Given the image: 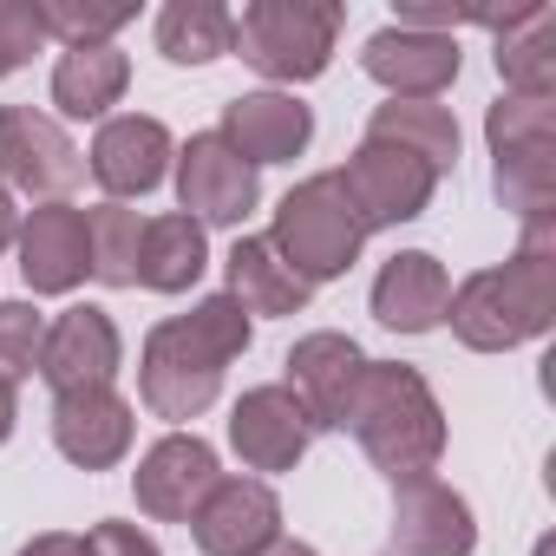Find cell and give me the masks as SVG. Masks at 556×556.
I'll use <instances>...</instances> for the list:
<instances>
[{
    "label": "cell",
    "mask_w": 556,
    "mask_h": 556,
    "mask_svg": "<svg viewBox=\"0 0 556 556\" xmlns=\"http://www.w3.org/2000/svg\"><path fill=\"white\" fill-rule=\"evenodd\" d=\"M21 275L34 295H73L86 275H92V242H86V210L79 203H40L21 236Z\"/></svg>",
    "instance_id": "cell-20"
},
{
    "label": "cell",
    "mask_w": 556,
    "mask_h": 556,
    "mask_svg": "<svg viewBox=\"0 0 556 556\" xmlns=\"http://www.w3.org/2000/svg\"><path fill=\"white\" fill-rule=\"evenodd\" d=\"M21 556H92V549H86V536H73V530H40L34 543H21Z\"/></svg>",
    "instance_id": "cell-33"
},
{
    "label": "cell",
    "mask_w": 556,
    "mask_h": 556,
    "mask_svg": "<svg viewBox=\"0 0 556 556\" xmlns=\"http://www.w3.org/2000/svg\"><path fill=\"white\" fill-rule=\"evenodd\" d=\"M465 53L445 34H413V27H380L361 47V73L387 86V99H439L458 79Z\"/></svg>",
    "instance_id": "cell-19"
},
{
    "label": "cell",
    "mask_w": 556,
    "mask_h": 556,
    "mask_svg": "<svg viewBox=\"0 0 556 556\" xmlns=\"http://www.w3.org/2000/svg\"><path fill=\"white\" fill-rule=\"evenodd\" d=\"M170 157H177L170 131H164L157 118H144V112L105 118V125H99V138H92V151H86V164H92V177H99L105 203H125V197H151V190L164 184Z\"/></svg>",
    "instance_id": "cell-17"
},
{
    "label": "cell",
    "mask_w": 556,
    "mask_h": 556,
    "mask_svg": "<svg viewBox=\"0 0 556 556\" xmlns=\"http://www.w3.org/2000/svg\"><path fill=\"white\" fill-rule=\"evenodd\" d=\"M190 536L203 556H262L282 543V497L268 491V478H216L190 517Z\"/></svg>",
    "instance_id": "cell-13"
},
{
    "label": "cell",
    "mask_w": 556,
    "mask_h": 556,
    "mask_svg": "<svg viewBox=\"0 0 556 556\" xmlns=\"http://www.w3.org/2000/svg\"><path fill=\"white\" fill-rule=\"evenodd\" d=\"M79 177H86V157L60 118L34 105H0V184L21 197H40V203H66Z\"/></svg>",
    "instance_id": "cell-7"
},
{
    "label": "cell",
    "mask_w": 556,
    "mask_h": 556,
    "mask_svg": "<svg viewBox=\"0 0 556 556\" xmlns=\"http://www.w3.org/2000/svg\"><path fill=\"white\" fill-rule=\"evenodd\" d=\"M229 445L249 471H295L315 445V426L289 387H249L229 406Z\"/></svg>",
    "instance_id": "cell-16"
},
{
    "label": "cell",
    "mask_w": 556,
    "mask_h": 556,
    "mask_svg": "<svg viewBox=\"0 0 556 556\" xmlns=\"http://www.w3.org/2000/svg\"><path fill=\"white\" fill-rule=\"evenodd\" d=\"M282 374H289L282 387L295 393V406L308 413V426H315V432H341V426H348V406H354V393H361L367 354H361L354 334L321 328V334H302V341L289 348Z\"/></svg>",
    "instance_id": "cell-10"
},
{
    "label": "cell",
    "mask_w": 556,
    "mask_h": 556,
    "mask_svg": "<svg viewBox=\"0 0 556 556\" xmlns=\"http://www.w3.org/2000/svg\"><path fill=\"white\" fill-rule=\"evenodd\" d=\"M131 86V60L112 47H66L53 66V112L60 118H105Z\"/></svg>",
    "instance_id": "cell-26"
},
{
    "label": "cell",
    "mask_w": 556,
    "mask_h": 556,
    "mask_svg": "<svg viewBox=\"0 0 556 556\" xmlns=\"http://www.w3.org/2000/svg\"><path fill=\"white\" fill-rule=\"evenodd\" d=\"M203 268H210L203 223H190L184 210H170V216H144L138 289H151V295H184V289H197V275H203Z\"/></svg>",
    "instance_id": "cell-25"
},
{
    "label": "cell",
    "mask_w": 556,
    "mask_h": 556,
    "mask_svg": "<svg viewBox=\"0 0 556 556\" xmlns=\"http://www.w3.org/2000/svg\"><path fill=\"white\" fill-rule=\"evenodd\" d=\"M34 8L47 40H66V47H112V34L138 21L131 0H34Z\"/></svg>",
    "instance_id": "cell-29"
},
{
    "label": "cell",
    "mask_w": 556,
    "mask_h": 556,
    "mask_svg": "<svg viewBox=\"0 0 556 556\" xmlns=\"http://www.w3.org/2000/svg\"><path fill=\"white\" fill-rule=\"evenodd\" d=\"M445 321L471 354H510L523 341H543L556 328V216L523 223L510 262L465 275Z\"/></svg>",
    "instance_id": "cell-2"
},
{
    "label": "cell",
    "mask_w": 556,
    "mask_h": 556,
    "mask_svg": "<svg viewBox=\"0 0 556 556\" xmlns=\"http://www.w3.org/2000/svg\"><path fill=\"white\" fill-rule=\"evenodd\" d=\"M341 432H354V445H361V452L374 458V471H387L393 484L432 478V465L445 458V413H439V393L426 387L419 367H400V361H367L361 393H354Z\"/></svg>",
    "instance_id": "cell-3"
},
{
    "label": "cell",
    "mask_w": 556,
    "mask_h": 556,
    "mask_svg": "<svg viewBox=\"0 0 556 556\" xmlns=\"http://www.w3.org/2000/svg\"><path fill=\"white\" fill-rule=\"evenodd\" d=\"M249 341H255L249 315L229 295H203L190 315H170V321H157L144 334V348H138V400L170 426L203 419L216 406V393H223L229 361L249 354Z\"/></svg>",
    "instance_id": "cell-1"
},
{
    "label": "cell",
    "mask_w": 556,
    "mask_h": 556,
    "mask_svg": "<svg viewBox=\"0 0 556 556\" xmlns=\"http://www.w3.org/2000/svg\"><path fill=\"white\" fill-rule=\"evenodd\" d=\"M229 40H236V14L223 0H170L157 14V53L170 66H216L229 60Z\"/></svg>",
    "instance_id": "cell-27"
},
{
    "label": "cell",
    "mask_w": 556,
    "mask_h": 556,
    "mask_svg": "<svg viewBox=\"0 0 556 556\" xmlns=\"http://www.w3.org/2000/svg\"><path fill=\"white\" fill-rule=\"evenodd\" d=\"M131 439H138V413L112 387H86V393H60L53 400V445H60L66 465L112 471V465H125Z\"/></svg>",
    "instance_id": "cell-18"
},
{
    "label": "cell",
    "mask_w": 556,
    "mask_h": 556,
    "mask_svg": "<svg viewBox=\"0 0 556 556\" xmlns=\"http://www.w3.org/2000/svg\"><path fill=\"white\" fill-rule=\"evenodd\" d=\"M491 144V190L517 223L556 216V112L549 99H497L484 112Z\"/></svg>",
    "instance_id": "cell-6"
},
{
    "label": "cell",
    "mask_w": 556,
    "mask_h": 556,
    "mask_svg": "<svg viewBox=\"0 0 556 556\" xmlns=\"http://www.w3.org/2000/svg\"><path fill=\"white\" fill-rule=\"evenodd\" d=\"M268 242L282 249V262L302 275L308 289L341 282V275L361 262V242H367V229H361V216L348 203L341 170H315V177H302L282 203H275Z\"/></svg>",
    "instance_id": "cell-5"
},
{
    "label": "cell",
    "mask_w": 556,
    "mask_h": 556,
    "mask_svg": "<svg viewBox=\"0 0 556 556\" xmlns=\"http://www.w3.org/2000/svg\"><path fill=\"white\" fill-rule=\"evenodd\" d=\"M216 138L242 157V164H295L302 151H308V138H315V112L295 99V92H275V86H262V92H236L229 105H223V125H216Z\"/></svg>",
    "instance_id": "cell-15"
},
{
    "label": "cell",
    "mask_w": 556,
    "mask_h": 556,
    "mask_svg": "<svg viewBox=\"0 0 556 556\" xmlns=\"http://www.w3.org/2000/svg\"><path fill=\"white\" fill-rule=\"evenodd\" d=\"M262 556H321V549H315V543H295V536H282L275 549H262Z\"/></svg>",
    "instance_id": "cell-36"
},
{
    "label": "cell",
    "mask_w": 556,
    "mask_h": 556,
    "mask_svg": "<svg viewBox=\"0 0 556 556\" xmlns=\"http://www.w3.org/2000/svg\"><path fill=\"white\" fill-rule=\"evenodd\" d=\"M216 478H223V465H216V445H210V439H197V432H164V439L138 458L131 497H138V510L157 517V523H190L197 504L216 491Z\"/></svg>",
    "instance_id": "cell-11"
},
{
    "label": "cell",
    "mask_w": 556,
    "mask_h": 556,
    "mask_svg": "<svg viewBox=\"0 0 556 556\" xmlns=\"http://www.w3.org/2000/svg\"><path fill=\"white\" fill-rule=\"evenodd\" d=\"M14 236H21V210H14V190L0 184V249H14Z\"/></svg>",
    "instance_id": "cell-34"
},
{
    "label": "cell",
    "mask_w": 556,
    "mask_h": 556,
    "mask_svg": "<svg viewBox=\"0 0 556 556\" xmlns=\"http://www.w3.org/2000/svg\"><path fill=\"white\" fill-rule=\"evenodd\" d=\"M14 426H21V400H14V387H0V445L14 439Z\"/></svg>",
    "instance_id": "cell-35"
},
{
    "label": "cell",
    "mask_w": 556,
    "mask_h": 556,
    "mask_svg": "<svg viewBox=\"0 0 556 556\" xmlns=\"http://www.w3.org/2000/svg\"><path fill=\"white\" fill-rule=\"evenodd\" d=\"M497 79L510 99H549L556 92V8L530 0L497 27Z\"/></svg>",
    "instance_id": "cell-24"
},
{
    "label": "cell",
    "mask_w": 556,
    "mask_h": 556,
    "mask_svg": "<svg viewBox=\"0 0 556 556\" xmlns=\"http://www.w3.org/2000/svg\"><path fill=\"white\" fill-rule=\"evenodd\" d=\"M341 184H348V203H354V216H361L367 236L419 223L426 203H432V190H439V177L419 157H406L393 144H374V138H361V151L341 164Z\"/></svg>",
    "instance_id": "cell-8"
},
{
    "label": "cell",
    "mask_w": 556,
    "mask_h": 556,
    "mask_svg": "<svg viewBox=\"0 0 556 556\" xmlns=\"http://www.w3.org/2000/svg\"><path fill=\"white\" fill-rule=\"evenodd\" d=\"M387 549L393 556H471L478 549V517L445 478H406V484H393Z\"/></svg>",
    "instance_id": "cell-14"
},
{
    "label": "cell",
    "mask_w": 556,
    "mask_h": 556,
    "mask_svg": "<svg viewBox=\"0 0 556 556\" xmlns=\"http://www.w3.org/2000/svg\"><path fill=\"white\" fill-rule=\"evenodd\" d=\"M40 341H47V315L34 302H0V387H21L27 374H40Z\"/></svg>",
    "instance_id": "cell-30"
},
{
    "label": "cell",
    "mask_w": 556,
    "mask_h": 556,
    "mask_svg": "<svg viewBox=\"0 0 556 556\" xmlns=\"http://www.w3.org/2000/svg\"><path fill=\"white\" fill-rule=\"evenodd\" d=\"M367 138H374V144H393V151H406V157H419L432 177H452V170H458V118H452V105H439V99H387V105H374Z\"/></svg>",
    "instance_id": "cell-23"
},
{
    "label": "cell",
    "mask_w": 556,
    "mask_h": 556,
    "mask_svg": "<svg viewBox=\"0 0 556 556\" xmlns=\"http://www.w3.org/2000/svg\"><path fill=\"white\" fill-rule=\"evenodd\" d=\"M86 549L92 556H164L157 536H144L138 523H92L86 530Z\"/></svg>",
    "instance_id": "cell-32"
},
{
    "label": "cell",
    "mask_w": 556,
    "mask_h": 556,
    "mask_svg": "<svg viewBox=\"0 0 556 556\" xmlns=\"http://www.w3.org/2000/svg\"><path fill=\"white\" fill-rule=\"evenodd\" d=\"M262 197V170L242 164L216 131H197L184 151H177V203L190 223L203 229H236Z\"/></svg>",
    "instance_id": "cell-9"
},
{
    "label": "cell",
    "mask_w": 556,
    "mask_h": 556,
    "mask_svg": "<svg viewBox=\"0 0 556 556\" xmlns=\"http://www.w3.org/2000/svg\"><path fill=\"white\" fill-rule=\"evenodd\" d=\"M223 295L242 308V315H302L308 308V282L282 262V249H275L268 236H236L229 255H223Z\"/></svg>",
    "instance_id": "cell-22"
},
{
    "label": "cell",
    "mask_w": 556,
    "mask_h": 556,
    "mask_svg": "<svg viewBox=\"0 0 556 556\" xmlns=\"http://www.w3.org/2000/svg\"><path fill=\"white\" fill-rule=\"evenodd\" d=\"M452 308V275L432 249H400L374 275V321L393 334H432Z\"/></svg>",
    "instance_id": "cell-21"
},
{
    "label": "cell",
    "mask_w": 556,
    "mask_h": 556,
    "mask_svg": "<svg viewBox=\"0 0 556 556\" xmlns=\"http://www.w3.org/2000/svg\"><path fill=\"white\" fill-rule=\"evenodd\" d=\"M86 242H92V282L105 289H138V242L144 216L125 203H92L86 210Z\"/></svg>",
    "instance_id": "cell-28"
},
{
    "label": "cell",
    "mask_w": 556,
    "mask_h": 556,
    "mask_svg": "<svg viewBox=\"0 0 556 556\" xmlns=\"http://www.w3.org/2000/svg\"><path fill=\"white\" fill-rule=\"evenodd\" d=\"M40 47H47V27H40L34 0H0V79H14L21 66H34Z\"/></svg>",
    "instance_id": "cell-31"
},
{
    "label": "cell",
    "mask_w": 556,
    "mask_h": 556,
    "mask_svg": "<svg viewBox=\"0 0 556 556\" xmlns=\"http://www.w3.org/2000/svg\"><path fill=\"white\" fill-rule=\"evenodd\" d=\"M125 367V334L105 308L79 302L66 308L60 321H47V341H40V380L60 393H86V387H112Z\"/></svg>",
    "instance_id": "cell-12"
},
{
    "label": "cell",
    "mask_w": 556,
    "mask_h": 556,
    "mask_svg": "<svg viewBox=\"0 0 556 556\" xmlns=\"http://www.w3.org/2000/svg\"><path fill=\"white\" fill-rule=\"evenodd\" d=\"M341 21H348L341 0H249L236 14L229 53H242V66H255L275 92L308 86L334 66Z\"/></svg>",
    "instance_id": "cell-4"
}]
</instances>
